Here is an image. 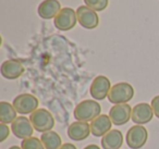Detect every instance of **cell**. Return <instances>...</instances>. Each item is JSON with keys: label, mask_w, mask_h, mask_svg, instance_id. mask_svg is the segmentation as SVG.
Segmentation results:
<instances>
[{"label": "cell", "mask_w": 159, "mask_h": 149, "mask_svg": "<svg viewBox=\"0 0 159 149\" xmlns=\"http://www.w3.org/2000/svg\"><path fill=\"white\" fill-rule=\"evenodd\" d=\"M100 112H102V107L99 103L93 99H87V100L81 101L75 107L73 114L76 121L92 122L100 115Z\"/></svg>", "instance_id": "obj_1"}, {"label": "cell", "mask_w": 159, "mask_h": 149, "mask_svg": "<svg viewBox=\"0 0 159 149\" xmlns=\"http://www.w3.org/2000/svg\"><path fill=\"white\" fill-rule=\"evenodd\" d=\"M134 97V88L131 84L121 82L117 83L111 87L108 95V99L113 105L126 103Z\"/></svg>", "instance_id": "obj_2"}, {"label": "cell", "mask_w": 159, "mask_h": 149, "mask_svg": "<svg viewBox=\"0 0 159 149\" xmlns=\"http://www.w3.org/2000/svg\"><path fill=\"white\" fill-rule=\"evenodd\" d=\"M33 127L39 133H46L53 129L55 119L52 114L46 109H37L30 115Z\"/></svg>", "instance_id": "obj_3"}, {"label": "cell", "mask_w": 159, "mask_h": 149, "mask_svg": "<svg viewBox=\"0 0 159 149\" xmlns=\"http://www.w3.org/2000/svg\"><path fill=\"white\" fill-rule=\"evenodd\" d=\"M148 139V132L143 125H134L126 133V144L131 149H139L145 146Z\"/></svg>", "instance_id": "obj_4"}, {"label": "cell", "mask_w": 159, "mask_h": 149, "mask_svg": "<svg viewBox=\"0 0 159 149\" xmlns=\"http://www.w3.org/2000/svg\"><path fill=\"white\" fill-rule=\"evenodd\" d=\"M38 105H39L38 99L31 94H21L16 96L13 100L14 108L20 114H32L37 110Z\"/></svg>", "instance_id": "obj_5"}, {"label": "cell", "mask_w": 159, "mask_h": 149, "mask_svg": "<svg viewBox=\"0 0 159 149\" xmlns=\"http://www.w3.org/2000/svg\"><path fill=\"white\" fill-rule=\"evenodd\" d=\"M76 11H74L72 8H62L61 11L58 13V16L53 20L56 29L63 32L72 29L76 25Z\"/></svg>", "instance_id": "obj_6"}, {"label": "cell", "mask_w": 159, "mask_h": 149, "mask_svg": "<svg viewBox=\"0 0 159 149\" xmlns=\"http://www.w3.org/2000/svg\"><path fill=\"white\" fill-rule=\"evenodd\" d=\"M76 16L79 24L86 29H94L99 24V18L96 11L87 6H80L76 10Z\"/></svg>", "instance_id": "obj_7"}, {"label": "cell", "mask_w": 159, "mask_h": 149, "mask_svg": "<svg viewBox=\"0 0 159 149\" xmlns=\"http://www.w3.org/2000/svg\"><path fill=\"white\" fill-rule=\"evenodd\" d=\"M110 89L111 83L108 77L104 76V75H98L92 83L89 93L95 100H104L106 97H108Z\"/></svg>", "instance_id": "obj_8"}, {"label": "cell", "mask_w": 159, "mask_h": 149, "mask_svg": "<svg viewBox=\"0 0 159 149\" xmlns=\"http://www.w3.org/2000/svg\"><path fill=\"white\" fill-rule=\"evenodd\" d=\"M11 131L16 138L26 139L32 137L34 133V127L31 120L26 116H18L13 123L11 124Z\"/></svg>", "instance_id": "obj_9"}, {"label": "cell", "mask_w": 159, "mask_h": 149, "mask_svg": "<svg viewBox=\"0 0 159 149\" xmlns=\"http://www.w3.org/2000/svg\"><path fill=\"white\" fill-rule=\"evenodd\" d=\"M112 124L115 125H124L132 119V109L128 103L115 105L109 111Z\"/></svg>", "instance_id": "obj_10"}, {"label": "cell", "mask_w": 159, "mask_h": 149, "mask_svg": "<svg viewBox=\"0 0 159 149\" xmlns=\"http://www.w3.org/2000/svg\"><path fill=\"white\" fill-rule=\"evenodd\" d=\"M154 115V110L152 106L146 102L137 103L132 109V121L137 125L147 124L152 121Z\"/></svg>", "instance_id": "obj_11"}, {"label": "cell", "mask_w": 159, "mask_h": 149, "mask_svg": "<svg viewBox=\"0 0 159 149\" xmlns=\"http://www.w3.org/2000/svg\"><path fill=\"white\" fill-rule=\"evenodd\" d=\"M92 134L91 124L89 122H82V121H76L70 124L68 127V136L70 139L75 142H81L89 137Z\"/></svg>", "instance_id": "obj_12"}, {"label": "cell", "mask_w": 159, "mask_h": 149, "mask_svg": "<svg viewBox=\"0 0 159 149\" xmlns=\"http://www.w3.org/2000/svg\"><path fill=\"white\" fill-rule=\"evenodd\" d=\"M111 126H112V121L110 116L106 114H100L91 122V131L95 137H104L107 133L111 131Z\"/></svg>", "instance_id": "obj_13"}, {"label": "cell", "mask_w": 159, "mask_h": 149, "mask_svg": "<svg viewBox=\"0 0 159 149\" xmlns=\"http://www.w3.org/2000/svg\"><path fill=\"white\" fill-rule=\"evenodd\" d=\"M24 73V66L19 60L10 59L1 64V75L7 79H16Z\"/></svg>", "instance_id": "obj_14"}, {"label": "cell", "mask_w": 159, "mask_h": 149, "mask_svg": "<svg viewBox=\"0 0 159 149\" xmlns=\"http://www.w3.org/2000/svg\"><path fill=\"white\" fill-rule=\"evenodd\" d=\"M38 14L44 20H50L56 18L61 11V5L58 0H44L38 6Z\"/></svg>", "instance_id": "obj_15"}, {"label": "cell", "mask_w": 159, "mask_h": 149, "mask_svg": "<svg viewBox=\"0 0 159 149\" xmlns=\"http://www.w3.org/2000/svg\"><path fill=\"white\" fill-rule=\"evenodd\" d=\"M123 145V135L119 129H111L102 138L104 149H120Z\"/></svg>", "instance_id": "obj_16"}, {"label": "cell", "mask_w": 159, "mask_h": 149, "mask_svg": "<svg viewBox=\"0 0 159 149\" xmlns=\"http://www.w3.org/2000/svg\"><path fill=\"white\" fill-rule=\"evenodd\" d=\"M16 119V110L13 105L1 101L0 102V122L3 124H12Z\"/></svg>", "instance_id": "obj_17"}, {"label": "cell", "mask_w": 159, "mask_h": 149, "mask_svg": "<svg viewBox=\"0 0 159 149\" xmlns=\"http://www.w3.org/2000/svg\"><path fill=\"white\" fill-rule=\"evenodd\" d=\"M43 144L46 149H59L62 146V139L59 136V134L53 131H49L46 133H43L42 137Z\"/></svg>", "instance_id": "obj_18"}, {"label": "cell", "mask_w": 159, "mask_h": 149, "mask_svg": "<svg viewBox=\"0 0 159 149\" xmlns=\"http://www.w3.org/2000/svg\"><path fill=\"white\" fill-rule=\"evenodd\" d=\"M21 147H22V149H46L42 139L37 137H30L26 139H23Z\"/></svg>", "instance_id": "obj_19"}, {"label": "cell", "mask_w": 159, "mask_h": 149, "mask_svg": "<svg viewBox=\"0 0 159 149\" xmlns=\"http://www.w3.org/2000/svg\"><path fill=\"white\" fill-rule=\"evenodd\" d=\"M85 5L94 11H104L108 7L109 0H84Z\"/></svg>", "instance_id": "obj_20"}, {"label": "cell", "mask_w": 159, "mask_h": 149, "mask_svg": "<svg viewBox=\"0 0 159 149\" xmlns=\"http://www.w3.org/2000/svg\"><path fill=\"white\" fill-rule=\"evenodd\" d=\"M9 135H10L9 126H8L7 124L1 123V124H0V142H5V140L9 137Z\"/></svg>", "instance_id": "obj_21"}, {"label": "cell", "mask_w": 159, "mask_h": 149, "mask_svg": "<svg viewBox=\"0 0 159 149\" xmlns=\"http://www.w3.org/2000/svg\"><path fill=\"white\" fill-rule=\"evenodd\" d=\"M150 106H152V110H154V114L159 119V95L152 99Z\"/></svg>", "instance_id": "obj_22"}, {"label": "cell", "mask_w": 159, "mask_h": 149, "mask_svg": "<svg viewBox=\"0 0 159 149\" xmlns=\"http://www.w3.org/2000/svg\"><path fill=\"white\" fill-rule=\"evenodd\" d=\"M59 149H77V148L73 144H71V142H66V144L62 145V146L60 147Z\"/></svg>", "instance_id": "obj_23"}, {"label": "cell", "mask_w": 159, "mask_h": 149, "mask_svg": "<svg viewBox=\"0 0 159 149\" xmlns=\"http://www.w3.org/2000/svg\"><path fill=\"white\" fill-rule=\"evenodd\" d=\"M84 149H100V148H99V146H97V145L92 144V145H87Z\"/></svg>", "instance_id": "obj_24"}, {"label": "cell", "mask_w": 159, "mask_h": 149, "mask_svg": "<svg viewBox=\"0 0 159 149\" xmlns=\"http://www.w3.org/2000/svg\"><path fill=\"white\" fill-rule=\"evenodd\" d=\"M9 149H22V147H19V146H11Z\"/></svg>", "instance_id": "obj_25"}]
</instances>
